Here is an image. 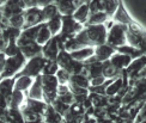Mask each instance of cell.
Returning a JSON list of instances; mask_svg holds the SVG:
<instances>
[{
	"mask_svg": "<svg viewBox=\"0 0 146 123\" xmlns=\"http://www.w3.org/2000/svg\"><path fill=\"white\" fill-rule=\"evenodd\" d=\"M107 32L108 29L104 24L84 25L80 31L74 35V38L82 47H96L106 43Z\"/></svg>",
	"mask_w": 146,
	"mask_h": 123,
	"instance_id": "obj_1",
	"label": "cell"
},
{
	"mask_svg": "<svg viewBox=\"0 0 146 123\" xmlns=\"http://www.w3.org/2000/svg\"><path fill=\"white\" fill-rule=\"evenodd\" d=\"M127 44L139 49L146 55V30L135 20L126 25Z\"/></svg>",
	"mask_w": 146,
	"mask_h": 123,
	"instance_id": "obj_2",
	"label": "cell"
},
{
	"mask_svg": "<svg viewBox=\"0 0 146 123\" xmlns=\"http://www.w3.org/2000/svg\"><path fill=\"white\" fill-rule=\"evenodd\" d=\"M27 62V58L19 52L18 54L13 55V56H9L5 60V65H4V69L0 74V78H11L15 77L18 72H19L23 66Z\"/></svg>",
	"mask_w": 146,
	"mask_h": 123,
	"instance_id": "obj_3",
	"label": "cell"
},
{
	"mask_svg": "<svg viewBox=\"0 0 146 123\" xmlns=\"http://www.w3.org/2000/svg\"><path fill=\"white\" fill-rule=\"evenodd\" d=\"M41 85H42V91H43V101L48 105H52L53 102L58 97L59 83L56 80V77L41 74Z\"/></svg>",
	"mask_w": 146,
	"mask_h": 123,
	"instance_id": "obj_4",
	"label": "cell"
},
{
	"mask_svg": "<svg viewBox=\"0 0 146 123\" xmlns=\"http://www.w3.org/2000/svg\"><path fill=\"white\" fill-rule=\"evenodd\" d=\"M106 43L113 48H119L121 46L127 44L126 40V25L119 23H114L110 29H108Z\"/></svg>",
	"mask_w": 146,
	"mask_h": 123,
	"instance_id": "obj_5",
	"label": "cell"
},
{
	"mask_svg": "<svg viewBox=\"0 0 146 123\" xmlns=\"http://www.w3.org/2000/svg\"><path fill=\"white\" fill-rule=\"evenodd\" d=\"M44 61H46V59L42 56V55H37V56L28 59L25 65L23 66V68L18 72L16 75H28L30 78L35 79L36 77L41 75L42 68H43V65H44Z\"/></svg>",
	"mask_w": 146,
	"mask_h": 123,
	"instance_id": "obj_6",
	"label": "cell"
},
{
	"mask_svg": "<svg viewBox=\"0 0 146 123\" xmlns=\"http://www.w3.org/2000/svg\"><path fill=\"white\" fill-rule=\"evenodd\" d=\"M56 62H58L60 68L67 71L70 74H78V73L83 72L84 63L79 62V61H76L74 59H72L70 53L66 52V50L59 52L58 58H56Z\"/></svg>",
	"mask_w": 146,
	"mask_h": 123,
	"instance_id": "obj_7",
	"label": "cell"
},
{
	"mask_svg": "<svg viewBox=\"0 0 146 123\" xmlns=\"http://www.w3.org/2000/svg\"><path fill=\"white\" fill-rule=\"evenodd\" d=\"M24 0H6L4 4L0 5V10L3 13V19H7L11 16L23 13L25 11Z\"/></svg>",
	"mask_w": 146,
	"mask_h": 123,
	"instance_id": "obj_8",
	"label": "cell"
},
{
	"mask_svg": "<svg viewBox=\"0 0 146 123\" xmlns=\"http://www.w3.org/2000/svg\"><path fill=\"white\" fill-rule=\"evenodd\" d=\"M43 22V16H42V9L34 6V7H27L24 11V25L23 29H28L31 26L40 25ZM22 29V30H23Z\"/></svg>",
	"mask_w": 146,
	"mask_h": 123,
	"instance_id": "obj_9",
	"label": "cell"
},
{
	"mask_svg": "<svg viewBox=\"0 0 146 123\" xmlns=\"http://www.w3.org/2000/svg\"><path fill=\"white\" fill-rule=\"evenodd\" d=\"M61 20H62V26L60 35L64 36H74L84 26L83 24L78 23L72 16H61Z\"/></svg>",
	"mask_w": 146,
	"mask_h": 123,
	"instance_id": "obj_10",
	"label": "cell"
},
{
	"mask_svg": "<svg viewBox=\"0 0 146 123\" xmlns=\"http://www.w3.org/2000/svg\"><path fill=\"white\" fill-rule=\"evenodd\" d=\"M59 52H60V47L56 36H53L46 44L42 46V56L46 60H56Z\"/></svg>",
	"mask_w": 146,
	"mask_h": 123,
	"instance_id": "obj_11",
	"label": "cell"
},
{
	"mask_svg": "<svg viewBox=\"0 0 146 123\" xmlns=\"http://www.w3.org/2000/svg\"><path fill=\"white\" fill-rule=\"evenodd\" d=\"M38 28H40V25H36V26H31V28L21 30V34L17 38V46L21 48L23 46L29 44V43L36 42V35H37Z\"/></svg>",
	"mask_w": 146,
	"mask_h": 123,
	"instance_id": "obj_12",
	"label": "cell"
},
{
	"mask_svg": "<svg viewBox=\"0 0 146 123\" xmlns=\"http://www.w3.org/2000/svg\"><path fill=\"white\" fill-rule=\"evenodd\" d=\"M53 4L56 6L60 16H72L79 6L77 0H53Z\"/></svg>",
	"mask_w": 146,
	"mask_h": 123,
	"instance_id": "obj_13",
	"label": "cell"
},
{
	"mask_svg": "<svg viewBox=\"0 0 146 123\" xmlns=\"http://www.w3.org/2000/svg\"><path fill=\"white\" fill-rule=\"evenodd\" d=\"M145 65H146V55H141V56H139L137 59H133L131 61V63L126 67L125 73L127 74L128 78L134 79Z\"/></svg>",
	"mask_w": 146,
	"mask_h": 123,
	"instance_id": "obj_14",
	"label": "cell"
},
{
	"mask_svg": "<svg viewBox=\"0 0 146 123\" xmlns=\"http://www.w3.org/2000/svg\"><path fill=\"white\" fill-rule=\"evenodd\" d=\"M111 19L115 22V23H119V24H123V25H127V24H129L132 23L133 20V18L131 17V15L128 13V11L126 10L125 7V4L122 0H120V3H119V7L117 10L115 11V13L114 16L111 17Z\"/></svg>",
	"mask_w": 146,
	"mask_h": 123,
	"instance_id": "obj_15",
	"label": "cell"
},
{
	"mask_svg": "<svg viewBox=\"0 0 146 123\" xmlns=\"http://www.w3.org/2000/svg\"><path fill=\"white\" fill-rule=\"evenodd\" d=\"M115 52H116V49L115 48L107 44V43H103V44H100V46L95 47L94 56L97 59V61H100V62H104V61H107V60H109L111 58V55Z\"/></svg>",
	"mask_w": 146,
	"mask_h": 123,
	"instance_id": "obj_16",
	"label": "cell"
},
{
	"mask_svg": "<svg viewBox=\"0 0 146 123\" xmlns=\"http://www.w3.org/2000/svg\"><path fill=\"white\" fill-rule=\"evenodd\" d=\"M27 93L25 92H21V91H17L13 90L12 95L10 97V99L7 102V106L11 109H18V110H22L25 105V102H27Z\"/></svg>",
	"mask_w": 146,
	"mask_h": 123,
	"instance_id": "obj_17",
	"label": "cell"
},
{
	"mask_svg": "<svg viewBox=\"0 0 146 123\" xmlns=\"http://www.w3.org/2000/svg\"><path fill=\"white\" fill-rule=\"evenodd\" d=\"M131 61H132V58H129L128 55H126V54L119 53V52H115L111 55V58L109 59V62L119 71L126 69V67L131 63Z\"/></svg>",
	"mask_w": 146,
	"mask_h": 123,
	"instance_id": "obj_18",
	"label": "cell"
},
{
	"mask_svg": "<svg viewBox=\"0 0 146 123\" xmlns=\"http://www.w3.org/2000/svg\"><path fill=\"white\" fill-rule=\"evenodd\" d=\"M27 97L30 99H36V101H43V91H42V85H41V75L36 77L31 86L29 90L25 92Z\"/></svg>",
	"mask_w": 146,
	"mask_h": 123,
	"instance_id": "obj_19",
	"label": "cell"
},
{
	"mask_svg": "<svg viewBox=\"0 0 146 123\" xmlns=\"http://www.w3.org/2000/svg\"><path fill=\"white\" fill-rule=\"evenodd\" d=\"M94 53H95V47H83L80 49H77V50L71 52L70 55H71V58L74 59L76 61L85 62L88 59L94 56Z\"/></svg>",
	"mask_w": 146,
	"mask_h": 123,
	"instance_id": "obj_20",
	"label": "cell"
},
{
	"mask_svg": "<svg viewBox=\"0 0 146 123\" xmlns=\"http://www.w3.org/2000/svg\"><path fill=\"white\" fill-rule=\"evenodd\" d=\"M15 77H11V78H3L0 80V95L5 97V99L9 102L10 97L13 92L15 87Z\"/></svg>",
	"mask_w": 146,
	"mask_h": 123,
	"instance_id": "obj_21",
	"label": "cell"
},
{
	"mask_svg": "<svg viewBox=\"0 0 146 123\" xmlns=\"http://www.w3.org/2000/svg\"><path fill=\"white\" fill-rule=\"evenodd\" d=\"M90 16V9H89V3H83L78 6V7L76 9V11L73 12V15L72 17L74 18V19L78 22V23H80V24H84L86 23L88 20V18Z\"/></svg>",
	"mask_w": 146,
	"mask_h": 123,
	"instance_id": "obj_22",
	"label": "cell"
},
{
	"mask_svg": "<svg viewBox=\"0 0 146 123\" xmlns=\"http://www.w3.org/2000/svg\"><path fill=\"white\" fill-rule=\"evenodd\" d=\"M123 84H125V81H123V79L121 77H116L114 79H109V81L107 84V87H106L104 95L110 96V97L115 96L116 93H119L121 89H122Z\"/></svg>",
	"mask_w": 146,
	"mask_h": 123,
	"instance_id": "obj_23",
	"label": "cell"
},
{
	"mask_svg": "<svg viewBox=\"0 0 146 123\" xmlns=\"http://www.w3.org/2000/svg\"><path fill=\"white\" fill-rule=\"evenodd\" d=\"M19 50L28 60L30 58L37 56V55H42V46L37 44L36 42H33V43H29V44H27V46L21 47Z\"/></svg>",
	"mask_w": 146,
	"mask_h": 123,
	"instance_id": "obj_24",
	"label": "cell"
},
{
	"mask_svg": "<svg viewBox=\"0 0 146 123\" xmlns=\"http://www.w3.org/2000/svg\"><path fill=\"white\" fill-rule=\"evenodd\" d=\"M72 87H83V89H89L90 87V79L83 74V73H78V74H72L70 83L67 84Z\"/></svg>",
	"mask_w": 146,
	"mask_h": 123,
	"instance_id": "obj_25",
	"label": "cell"
},
{
	"mask_svg": "<svg viewBox=\"0 0 146 123\" xmlns=\"http://www.w3.org/2000/svg\"><path fill=\"white\" fill-rule=\"evenodd\" d=\"M82 73L86 75L89 79L102 74V62L96 61V62H92V63H84Z\"/></svg>",
	"mask_w": 146,
	"mask_h": 123,
	"instance_id": "obj_26",
	"label": "cell"
},
{
	"mask_svg": "<svg viewBox=\"0 0 146 123\" xmlns=\"http://www.w3.org/2000/svg\"><path fill=\"white\" fill-rule=\"evenodd\" d=\"M33 81H34V79L28 77V75H16L15 77V85H13V87L17 91L27 92L30 86H31Z\"/></svg>",
	"mask_w": 146,
	"mask_h": 123,
	"instance_id": "obj_27",
	"label": "cell"
},
{
	"mask_svg": "<svg viewBox=\"0 0 146 123\" xmlns=\"http://www.w3.org/2000/svg\"><path fill=\"white\" fill-rule=\"evenodd\" d=\"M52 37H53L52 32L49 31V29H48L47 24H46V23L40 24L37 35H36V43H37V44H40V46H43V44H46V43L49 41Z\"/></svg>",
	"mask_w": 146,
	"mask_h": 123,
	"instance_id": "obj_28",
	"label": "cell"
},
{
	"mask_svg": "<svg viewBox=\"0 0 146 123\" xmlns=\"http://www.w3.org/2000/svg\"><path fill=\"white\" fill-rule=\"evenodd\" d=\"M109 19V17L106 15L103 11H97V12H91L86 23L84 25H98V24H104Z\"/></svg>",
	"mask_w": 146,
	"mask_h": 123,
	"instance_id": "obj_29",
	"label": "cell"
},
{
	"mask_svg": "<svg viewBox=\"0 0 146 123\" xmlns=\"http://www.w3.org/2000/svg\"><path fill=\"white\" fill-rule=\"evenodd\" d=\"M102 74L107 79H114L116 77H120L121 71L115 68V67L109 62V60H107L104 62H102Z\"/></svg>",
	"mask_w": 146,
	"mask_h": 123,
	"instance_id": "obj_30",
	"label": "cell"
},
{
	"mask_svg": "<svg viewBox=\"0 0 146 123\" xmlns=\"http://www.w3.org/2000/svg\"><path fill=\"white\" fill-rule=\"evenodd\" d=\"M47 24L49 31L52 32V36H56L61 31V26H62V20H61V16H56L49 19L48 22H44Z\"/></svg>",
	"mask_w": 146,
	"mask_h": 123,
	"instance_id": "obj_31",
	"label": "cell"
},
{
	"mask_svg": "<svg viewBox=\"0 0 146 123\" xmlns=\"http://www.w3.org/2000/svg\"><path fill=\"white\" fill-rule=\"evenodd\" d=\"M60 68L56 60H46L43 68H42V75H55V73Z\"/></svg>",
	"mask_w": 146,
	"mask_h": 123,
	"instance_id": "obj_32",
	"label": "cell"
},
{
	"mask_svg": "<svg viewBox=\"0 0 146 123\" xmlns=\"http://www.w3.org/2000/svg\"><path fill=\"white\" fill-rule=\"evenodd\" d=\"M116 52L128 55L129 58H132V60H133V59H137V58H139V56H141V55H145V54H143L140 50H139V49L132 47V46H129V44H125V46H121V47L116 48Z\"/></svg>",
	"mask_w": 146,
	"mask_h": 123,
	"instance_id": "obj_33",
	"label": "cell"
},
{
	"mask_svg": "<svg viewBox=\"0 0 146 123\" xmlns=\"http://www.w3.org/2000/svg\"><path fill=\"white\" fill-rule=\"evenodd\" d=\"M119 3L120 0H103V12H106V15L109 17V19H111L115 11L117 10Z\"/></svg>",
	"mask_w": 146,
	"mask_h": 123,
	"instance_id": "obj_34",
	"label": "cell"
},
{
	"mask_svg": "<svg viewBox=\"0 0 146 123\" xmlns=\"http://www.w3.org/2000/svg\"><path fill=\"white\" fill-rule=\"evenodd\" d=\"M42 16H43V22H48L49 19H52V18L60 16V13L56 9V6L52 3L49 5L44 6V7H42Z\"/></svg>",
	"mask_w": 146,
	"mask_h": 123,
	"instance_id": "obj_35",
	"label": "cell"
},
{
	"mask_svg": "<svg viewBox=\"0 0 146 123\" xmlns=\"http://www.w3.org/2000/svg\"><path fill=\"white\" fill-rule=\"evenodd\" d=\"M19 52L21 50H19V47L17 46V40H10L3 53L9 58V56H13V55L18 54Z\"/></svg>",
	"mask_w": 146,
	"mask_h": 123,
	"instance_id": "obj_36",
	"label": "cell"
},
{
	"mask_svg": "<svg viewBox=\"0 0 146 123\" xmlns=\"http://www.w3.org/2000/svg\"><path fill=\"white\" fill-rule=\"evenodd\" d=\"M71 75L67 71H65L62 68H59L58 72L55 73V77H56V80L59 83V85H67L70 83V79H71Z\"/></svg>",
	"mask_w": 146,
	"mask_h": 123,
	"instance_id": "obj_37",
	"label": "cell"
},
{
	"mask_svg": "<svg viewBox=\"0 0 146 123\" xmlns=\"http://www.w3.org/2000/svg\"><path fill=\"white\" fill-rule=\"evenodd\" d=\"M108 80V79L103 75V74H100V75H97V77H94V78H91L90 79V87H98V86H102L103 84H104L106 81Z\"/></svg>",
	"mask_w": 146,
	"mask_h": 123,
	"instance_id": "obj_38",
	"label": "cell"
},
{
	"mask_svg": "<svg viewBox=\"0 0 146 123\" xmlns=\"http://www.w3.org/2000/svg\"><path fill=\"white\" fill-rule=\"evenodd\" d=\"M146 118V103L141 106V109L138 111V114L135 115V118H134V123H139L141 122L143 120Z\"/></svg>",
	"mask_w": 146,
	"mask_h": 123,
	"instance_id": "obj_39",
	"label": "cell"
},
{
	"mask_svg": "<svg viewBox=\"0 0 146 123\" xmlns=\"http://www.w3.org/2000/svg\"><path fill=\"white\" fill-rule=\"evenodd\" d=\"M52 3H53V0H36V6L42 9V7H44V6L49 5Z\"/></svg>",
	"mask_w": 146,
	"mask_h": 123,
	"instance_id": "obj_40",
	"label": "cell"
},
{
	"mask_svg": "<svg viewBox=\"0 0 146 123\" xmlns=\"http://www.w3.org/2000/svg\"><path fill=\"white\" fill-rule=\"evenodd\" d=\"M6 55L3 53V52H0V74H1V72L4 69V65H5V60H6Z\"/></svg>",
	"mask_w": 146,
	"mask_h": 123,
	"instance_id": "obj_41",
	"label": "cell"
},
{
	"mask_svg": "<svg viewBox=\"0 0 146 123\" xmlns=\"http://www.w3.org/2000/svg\"><path fill=\"white\" fill-rule=\"evenodd\" d=\"M7 101L5 99V97L0 95V110H5V109H7Z\"/></svg>",
	"mask_w": 146,
	"mask_h": 123,
	"instance_id": "obj_42",
	"label": "cell"
},
{
	"mask_svg": "<svg viewBox=\"0 0 146 123\" xmlns=\"http://www.w3.org/2000/svg\"><path fill=\"white\" fill-rule=\"evenodd\" d=\"M138 78H146V65L140 69V72H139L138 74H137L135 79H138Z\"/></svg>",
	"mask_w": 146,
	"mask_h": 123,
	"instance_id": "obj_43",
	"label": "cell"
},
{
	"mask_svg": "<svg viewBox=\"0 0 146 123\" xmlns=\"http://www.w3.org/2000/svg\"><path fill=\"white\" fill-rule=\"evenodd\" d=\"M3 20V13H1V10H0V23Z\"/></svg>",
	"mask_w": 146,
	"mask_h": 123,
	"instance_id": "obj_44",
	"label": "cell"
},
{
	"mask_svg": "<svg viewBox=\"0 0 146 123\" xmlns=\"http://www.w3.org/2000/svg\"><path fill=\"white\" fill-rule=\"evenodd\" d=\"M139 123H146V118H145V120H143L141 122H139Z\"/></svg>",
	"mask_w": 146,
	"mask_h": 123,
	"instance_id": "obj_45",
	"label": "cell"
},
{
	"mask_svg": "<svg viewBox=\"0 0 146 123\" xmlns=\"http://www.w3.org/2000/svg\"><path fill=\"white\" fill-rule=\"evenodd\" d=\"M5 1H6V0H1V4H4Z\"/></svg>",
	"mask_w": 146,
	"mask_h": 123,
	"instance_id": "obj_46",
	"label": "cell"
},
{
	"mask_svg": "<svg viewBox=\"0 0 146 123\" xmlns=\"http://www.w3.org/2000/svg\"><path fill=\"white\" fill-rule=\"evenodd\" d=\"M0 123H5V122H4V121H1V120H0Z\"/></svg>",
	"mask_w": 146,
	"mask_h": 123,
	"instance_id": "obj_47",
	"label": "cell"
},
{
	"mask_svg": "<svg viewBox=\"0 0 146 123\" xmlns=\"http://www.w3.org/2000/svg\"><path fill=\"white\" fill-rule=\"evenodd\" d=\"M5 123H11V122H7V121H6V122H5Z\"/></svg>",
	"mask_w": 146,
	"mask_h": 123,
	"instance_id": "obj_48",
	"label": "cell"
},
{
	"mask_svg": "<svg viewBox=\"0 0 146 123\" xmlns=\"http://www.w3.org/2000/svg\"><path fill=\"white\" fill-rule=\"evenodd\" d=\"M0 5H1V0H0Z\"/></svg>",
	"mask_w": 146,
	"mask_h": 123,
	"instance_id": "obj_49",
	"label": "cell"
},
{
	"mask_svg": "<svg viewBox=\"0 0 146 123\" xmlns=\"http://www.w3.org/2000/svg\"><path fill=\"white\" fill-rule=\"evenodd\" d=\"M0 80H1V78H0Z\"/></svg>",
	"mask_w": 146,
	"mask_h": 123,
	"instance_id": "obj_50",
	"label": "cell"
}]
</instances>
